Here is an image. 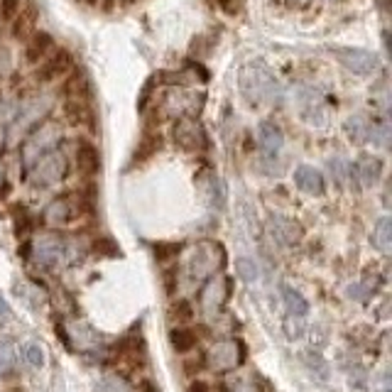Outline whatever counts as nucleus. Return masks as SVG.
Here are the masks:
<instances>
[{"mask_svg": "<svg viewBox=\"0 0 392 392\" xmlns=\"http://www.w3.org/2000/svg\"><path fill=\"white\" fill-rule=\"evenodd\" d=\"M258 142L268 155H277V152L282 150V142H285V135H282L280 125L263 120V123L258 125Z\"/></svg>", "mask_w": 392, "mask_h": 392, "instance_id": "15", "label": "nucleus"}, {"mask_svg": "<svg viewBox=\"0 0 392 392\" xmlns=\"http://www.w3.org/2000/svg\"><path fill=\"white\" fill-rule=\"evenodd\" d=\"M62 334H64V341H72V338H76V351H81V353H91V351H96V348L101 346V338H98V334H96L94 329H89V326H84V324H72L69 326V331L67 329H62Z\"/></svg>", "mask_w": 392, "mask_h": 392, "instance_id": "13", "label": "nucleus"}, {"mask_svg": "<svg viewBox=\"0 0 392 392\" xmlns=\"http://www.w3.org/2000/svg\"><path fill=\"white\" fill-rule=\"evenodd\" d=\"M346 130H348V135H351V140H356V142H363L370 135V125L365 123L360 116L351 118V120L346 123Z\"/></svg>", "mask_w": 392, "mask_h": 392, "instance_id": "26", "label": "nucleus"}, {"mask_svg": "<svg viewBox=\"0 0 392 392\" xmlns=\"http://www.w3.org/2000/svg\"><path fill=\"white\" fill-rule=\"evenodd\" d=\"M96 250H98V252H108V255H118V248L113 246L111 238H101V241L96 243Z\"/></svg>", "mask_w": 392, "mask_h": 392, "instance_id": "32", "label": "nucleus"}, {"mask_svg": "<svg viewBox=\"0 0 392 392\" xmlns=\"http://www.w3.org/2000/svg\"><path fill=\"white\" fill-rule=\"evenodd\" d=\"M20 10H23L20 0H0V17H3V23H12Z\"/></svg>", "mask_w": 392, "mask_h": 392, "instance_id": "29", "label": "nucleus"}, {"mask_svg": "<svg viewBox=\"0 0 392 392\" xmlns=\"http://www.w3.org/2000/svg\"><path fill=\"white\" fill-rule=\"evenodd\" d=\"M228 292H230V285L226 277H208L206 285L199 292V302H202L204 312L206 314L221 312V307H224L226 299H228Z\"/></svg>", "mask_w": 392, "mask_h": 392, "instance_id": "8", "label": "nucleus"}, {"mask_svg": "<svg viewBox=\"0 0 392 392\" xmlns=\"http://www.w3.org/2000/svg\"><path fill=\"white\" fill-rule=\"evenodd\" d=\"M172 135H174V142L179 147H184V150L196 152L206 147V133H204V128L196 123L194 118H182V120H177Z\"/></svg>", "mask_w": 392, "mask_h": 392, "instance_id": "7", "label": "nucleus"}, {"mask_svg": "<svg viewBox=\"0 0 392 392\" xmlns=\"http://www.w3.org/2000/svg\"><path fill=\"white\" fill-rule=\"evenodd\" d=\"M64 174H67V157L62 152H47L32 164V177H34V184L39 186H50L56 184L59 179H64Z\"/></svg>", "mask_w": 392, "mask_h": 392, "instance_id": "4", "label": "nucleus"}, {"mask_svg": "<svg viewBox=\"0 0 392 392\" xmlns=\"http://www.w3.org/2000/svg\"><path fill=\"white\" fill-rule=\"evenodd\" d=\"M219 3H221V6H228V3H230V0H219Z\"/></svg>", "mask_w": 392, "mask_h": 392, "instance_id": "36", "label": "nucleus"}, {"mask_svg": "<svg viewBox=\"0 0 392 392\" xmlns=\"http://www.w3.org/2000/svg\"><path fill=\"white\" fill-rule=\"evenodd\" d=\"M172 346L177 353H189L196 346V334L191 329H177L172 331Z\"/></svg>", "mask_w": 392, "mask_h": 392, "instance_id": "25", "label": "nucleus"}, {"mask_svg": "<svg viewBox=\"0 0 392 392\" xmlns=\"http://www.w3.org/2000/svg\"><path fill=\"white\" fill-rule=\"evenodd\" d=\"M213 206H226V184L221 179H213Z\"/></svg>", "mask_w": 392, "mask_h": 392, "instance_id": "31", "label": "nucleus"}, {"mask_svg": "<svg viewBox=\"0 0 392 392\" xmlns=\"http://www.w3.org/2000/svg\"><path fill=\"white\" fill-rule=\"evenodd\" d=\"M69 69H72V54L64 52V50H59V52H52L45 62H42L37 76L42 78V81H54V78L64 76Z\"/></svg>", "mask_w": 392, "mask_h": 392, "instance_id": "12", "label": "nucleus"}, {"mask_svg": "<svg viewBox=\"0 0 392 392\" xmlns=\"http://www.w3.org/2000/svg\"><path fill=\"white\" fill-rule=\"evenodd\" d=\"M272 230L282 243H290V246L292 243H299V238H302V228L292 219H282V216L272 219Z\"/></svg>", "mask_w": 392, "mask_h": 392, "instance_id": "20", "label": "nucleus"}, {"mask_svg": "<svg viewBox=\"0 0 392 392\" xmlns=\"http://www.w3.org/2000/svg\"><path fill=\"white\" fill-rule=\"evenodd\" d=\"M241 89L250 101H260L265 96H272L274 78L270 76V72L263 64H250L241 74Z\"/></svg>", "mask_w": 392, "mask_h": 392, "instance_id": "3", "label": "nucleus"}, {"mask_svg": "<svg viewBox=\"0 0 392 392\" xmlns=\"http://www.w3.org/2000/svg\"><path fill=\"white\" fill-rule=\"evenodd\" d=\"M282 294H285V304H287V309H290L292 316H304V314H307L309 302L302 297V294H299L297 290L285 287V290H282Z\"/></svg>", "mask_w": 392, "mask_h": 392, "instance_id": "23", "label": "nucleus"}, {"mask_svg": "<svg viewBox=\"0 0 392 392\" xmlns=\"http://www.w3.org/2000/svg\"><path fill=\"white\" fill-rule=\"evenodd\" d=\"M78 206H74V202L69 196H59L54 202L47 204V208L42 211V224L45 226H64L76 216Z\"/></svg>", "mask_w": 392, "mask_h": 392, "instance_id": "11", "label": "nucleus"}, {"mask_svg": "<svg viewBox=\"0 0 392 392\" xmlns=\"http://www.w3.org/2000/svg\"><path fill=\"white\" fill-rule=\"evenodd\" d=\"M216 252H221V246H216V243H202L196 248L194 258H191V277L194 280H206L219 268H224V255L216 258Z\"/></svg>", "mask_w": 392, "mask_h": 392, "instance_id": "6", "label": "nucleus"}, {"mask_svg": "<svg viewBox=\"0 0 392 392\" xmlns=\"http://www.w3.org/2000/svg\"><path fill=\"white\" fill-rule=\"evenodd\" d=\"M162 147V138L157 133H147L145 138H142V142H140V147L135 150V164L138 162H145L147 157H152L157 150Z\"/></svg>", "mask_w": 392, "mask_h": 392, "instance_id": "22", "label": "nucleus"}, {"mask_svg": "<svg viewBox=\"0 0 392 392\" xmlns=\"http://www.w3.org/2000/svg\"><path fill=\"white\" fill-rule=\"evenodd\" d=\"M373 246L382 252V255H390L392 252V221L387 219H380L373 230Z\"/></svg>", "mask_w": 392, "mask_h": 392, "instance_id": "21", "label": "nucleus"}, {"mask_svg": "<svg viewBox=\"0 0 392 392\" xmlns=\"http://www.w3.org/2000/svg\"><path fill=\"white\" fill-rule=\"evenodd\" d=\"M81 3H89V6H96V3H98V0H81Z\"/></svg>", "mask_w": 392, "mask_h": 392, "instance_id": "35", "label": "nucleus"}, {"mask_svg": "<svg viewBox=\"0 0 392 392\" xmlns=\"http://www.w3.org/2000/svg\"><path fill=\"white\" fill-rule=\"evenodd\" d=\"M23 358L32 368H42L45 365V351L39 348V343H25L23 346Z\"/></svg>", "mask_w": 392, "mask_h": 392, "instance_id": "28", "label": "nucleus"}, {"mask_svg": "<svg viewBox=\"0 0 392 392\" xmlns=\"http://www.w3.org/2000/svg\"><path fill=\"white\" fill-rule=\"evenodd\" d=\"M202 103H204V94H189L184 89H177V91H169L164 96V106H167L169 113H177V116H196V113L202 111Z\"/></svg>", "mask_w": 392, "mask_h": 392, "instance_id": "10", "label": "nucleus"}, {"mask_svg": "<svg viewBox=\"0 0 392 392\" xmlns=\"http://www.w3.org/2000/svg\"><path fill=\"white\" fill-rule=\"evenodd\" d=\"M380 172H382V162L378 157H360L358 162H356V167H353V174L363 182V186L375 184L380 179Z\"/></svg>", "mask_w": 392, "mask_h": 392, "instance_id": "18", "label": "nucleus"}, {"mask_svg": "<svg viewBox=\"0 0 392 392\" xmlns=\"http://www.w3.org/2000/svg\"><path fill=\"white\" fill-rule=\"evenodd\" d=\"M177 252H179V246H177V243H162V246L155 248V255H157V260H160V263H167V260H172Z\"/></svg>", "mask_w": 392, "mask_h": 392, "instance_id": "30", "label": "nucleus"}, {"mask_svg": "<svg viewBox=\"0 0 392 392\" xmlns=\"http://www.w3.org/2000/svg\"><path fill=\"white\" fill-rule=\"evenodd\" d=\"M294 182L307 194H324V177H321L319 169L309 167V164H302V167L294 169Z\"/></svg>", "mask_w": 392, "mask_h": 392, "instance_id": "16", "label": "nucleus"}, {"mask_svg": "<svg viewBox=\"0 0 392 392\" xmlns=\"http://www.w3.org/2000/svg\"><path fill=\"white\" fill-rule=\"evenodd\" d=\"M12 37L15 39H28L34 34V23H37V8L30 3L25 10L17 12V17L12 20Z\"/></svg>", "mask_w": 392, "mask_h": 392, "instance_id": "19", "label": "nucleus"}, {"mask_svg": "<svg viewBox=\"0 0 392 392\" xmlns=\"http://www.w3.org/2000/svg\"><path fill=\"white\" fill-rule=\"evenodd\" d=\"M206 358L216 373H228L235 365L243 363V343L238 338H226V341L213 343Z\"/></svg>", "mask_w": 392, "mask_h": 392, "instance_id": "5", "label": "nucleus"}, {"mask_svg": "<svg viewBox=\"0 0 392 392\" xmlns=\"http://www.w3.org/2000/svg\"><path fill=\"white\" fill-rule=\"evenodd\" d=\"M15 360H17L15 343L8 341V338H0V375H8L15 368Z\"/></svg>", "mask_w": 392, "mask_h": 392, "instance_id": "24", "label": "nucleus"}, {"mask_svg": "<svg viewBox=\"0 0 392 392\" xmlns=\"http://www.w3.org/2000/svg\"><path fill=\"white\" fill-rule=\"evenodd\" d=\"M336 56L343 67L351 69L353 74H360V76H368V74H373L378 69V56L365 50H351V47H346V50H336Z\"/></svg>", "mask_w": 392, "mask_h": 392, "instance_id": "9", "label": "nucleus"}, {"mask_svg": "<svg viewBox=\"0 0 392 392\" xmlns=\"http://www.w3.org/2000/svg\"><path fill=\"white\" fill-rule=\"evenodd\" d=\"M54 52V39L47 32H34L32 37L28 39V50H25V59L30 64H39L45 62L47 56Z\"/></svg>", "mask_w": 392, "mask_h": 392, "instance_id": "14", "label": "nucleus"}, {"mask_svg": "<svg viewBox=\"0 0 392 392\" xmlns=\"http://www.w3.org/2000/svg\"><path fill=\"white\" fill-rule=\"evenodd\" d=\"M76 164H78V172L84 174V177H94V174L101 169V157H98V150H96L91 142L81 140L76 147Z\"/></svg>", "mask_w": 392, "mask_h": 392, "instance_id": "17", "label": "nucleus"}, {"mask_svg": "<svg viewBox=\"0 0 392 392\" xmlns=\"http://www.w3.org/2000/svg\"><path fill=\"white\" fill-rule=\"evenodd\" d=\"M32 255L42 268H59L64 260H69V243L62 235H42L39 241H34Z\"/></svg>", "mask_w": 392, "mask_h": 392, "instance_id": "2", "label": "nucleus"}, {"mask_svg": "<svg viewBox=\"0 0 392 392\" xmlns=\"http://www.w3.org/2000/svg\"><path fill=\"white\" fill-rule=\"evenodd\" d=\"M189 392H208V385H206V382H202V380H196V382H191Z\"/></svg>", "mask_w": 392, "mask_h": 392, "instance_id": "34", "label": "nucleus"}, {"mask_svg": "<svg viewBox=\"0 0 392 392\" xmlns=\"http://www.w3.org/2000/svg\"><path fill=\"white\" fill-rule=\"evenodd\" d=\"M59 135H62V130H59V125H56V123H52V120H47V123L39 125V128L30 135L28 140H25V145H23L25 164H28V167H32L39 157L54 150V145L59 142Z\"/></svg>", "mask_w": 392, "mask_h": 392, "instance_id": "1", "label": "nucleus"}, {"mask_svg": "<svg viewBox=\"0 0 392 392\" xmlns=\"http://www.w3.org/2000/svg\"><path fill=\"white\" fill-rule=\"evenodd\" d=\"M0 319H12V309L10 304L3 299V294H0Z\"/></svg>", "mask_w": 392, "mask_h": 392, "instance_id": "33", "label": "nucleus"}, {"mask_svg": "<svg viewBox=\"0 0 392 392\" xmlns=\"http://www.w3.org/2000/svg\"><path fill=\"white\" fill-rule=\"evenodd\" d=\"M235 272L243 282H255L258 280V268H255V260L250 258H238L235 260Z\"/></svg>", "mask_w": 392, "mask_h": 392, "instance_id": "27", "label": "nucleus"}]
</instances>
